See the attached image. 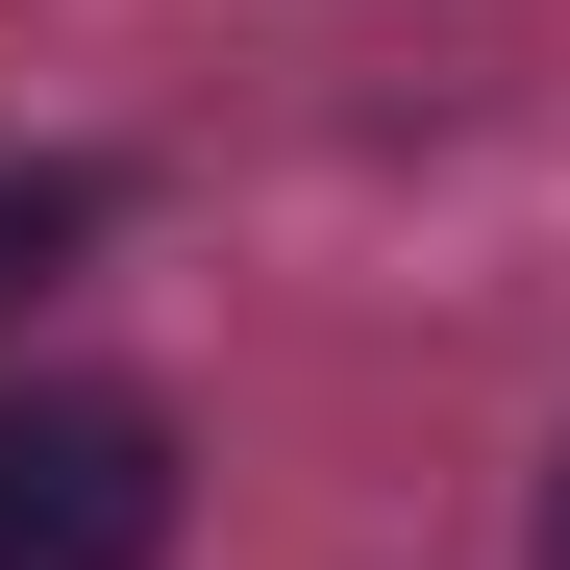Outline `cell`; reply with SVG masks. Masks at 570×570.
Listing matches in <instances>:
<instances>
[{"mask_svg": "<svg viewBox=\"0 0 570 570\" xmlns=\"http://www.w3.org/2000/svg\"><path fill=\"white\" fill-rule=\"evenodd\" d=\"M149 546H174L149 397H0V570H149Z\"/></svg>", "mask_w": 570, "mask_h": 570, "instance_id": "cell-1", "label": "cell"}, {"mask_svg": "<svg viewBox=\"0 0 570 570\" xmlns=\"http://www.w3.org/2000/svg\"><path fill=\"white\" fill-rule=\"evenodd\" d=\"M75 224H100V174H0V298H26V273H75Z\"/></svg>", "mask_w": 570, "mask_h": 570, "instance_id": "cell-2", "label": "cell"}, {"mask_svg": "<svg viewBox=\"0 0 570 570\" xmlns=\"http://www.w3.org/2000/svg\"><path fill=\"white\" fill-rule=\"evenodd\" d=\"M546 570H570V471H546Z\"/></svg>", "mask_w": 570, "mask_h": 570, "instance_id": "cell-3", "label": "cell"}]
</instances>
